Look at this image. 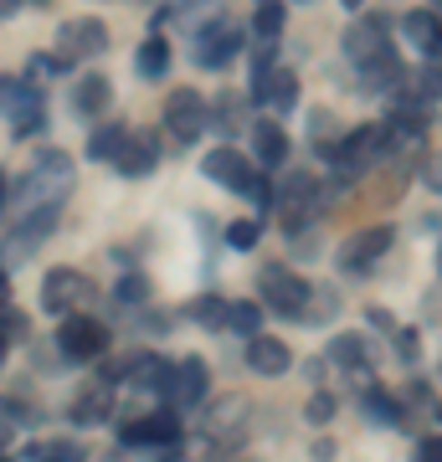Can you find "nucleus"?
Wrapping results in <instances>:
<instances>
[{
    "label": "nucleus",
    "mask_w": 442,
    "mask_h": 462,
    "mask_svg": "<svg viewBox=\"0 0 442 462\" xmlns=\"http://www.w3.org/2000/svg\"><path fill=\"white\" fill-rule=\"evenodd\" d=\"M386 32H391V16H381V11H371L365 21H355L344 32V57L361 72V93H396L407 83V67H401Z\"/></svg>",
    "instance_id": "obj_1"
},
{
    "label": "nucleus",
    "mask_w": 442,
    "mask_h": 462,
    "mask_svg": "<svg viewBox=\"0 0 442 462\" xmlns=\"http://www.w3.org/2000/svg\"><path fill=\"white\" fill-rule=\"evenodd\" d=\"M72 196V160L47 149V154H36L32 170L21 175L16 185V211L21 216H42V211H62V200Z\"/></svg>",
    "instance_id": "obj_2"
},
{
    "label": "nucleus",
    "mask_w": 442,
    "mask_h": 462,
    "mask_svg": "<svg viewBox=\"0 0 442 462\" xmlns=\"http://www.w3.org/2000/svg\"><path fill=\"white\" fill-rule=\"evenodd\" d=\"M273 57L278 51H268V47H258V57H252V103L268 108V114H288L298 103V78L288 67H278Z\"/></svg>",
    "instance_id": "obj_3"
},
{
    "label": "nucleus",
    "mask_w": 442,
    "mask_h": 462,
    "mask_svg": "<svg viewBox=\"0 0 442 462\" xmlns=\"http://www.w3.org/2000/svg\"><path fill=\"white\" fill-rule=\"evenodd\" d=\"M242 47H247V36L231 16H216V21H206V26L191 32V57H196V67H206V72L231 67V57H242Z\"/></svg>",
    "instance_id": "obj_4"
},
{
    "label": "nucleus",
    "mask_w": 442,
    "mask_h": 462,
    "mask_svg": "<svg viewBox=\"0 0 442 462\" xmlns=\"http://www.w3.org/2000/svg\"><path fill=\"white\" fill-rule=\"evenodd\" d=\"M201 431H206V442H212L216 452H242L247 431H252V401L247 396H221L216 406H206Z\"/></svg>",
    "instance_id": "obj_5"
},
{
    "label": "nucleus",
    "mask_w": 442,
    "mask_h": 462,
    "mask_svg": "<svg viewBox=\"0 0 442 462\" xmlns=\"http://www.w3.org/2000/svg\"><path fill=\"white\" fill-rule=\"evenodd\" d=\"M309 288L314 282H304L294 267H283V263H268L258 273L262 303H268L273 314H283V319H304V309H309Z\"/></svg>",
    "instance_id": "obj_6"
},
{
    "label": "nucleus",
    "mask_w": 442,
    "mask_h": 462,
    "mask_svg": "<svg viewBox=\"0 0 442 462\" xmlns=\"http://www.w3.org/2000/svg\"><path fill=\"white\" fill-rule=\"evenodd\" d=\"M324 160H334L340 175H365V170H376L381 160H391V154H386V129H381V124H365V129L344 134Z\"/></svg>",
    "instance_id": "obj_7"
},
{
    "label": "nucleus",
    "mask_w": 442,
    "mask_h": 462,
    "mask_svg": "<svg viewBox=\"0 0 442 462\" xmlns=\"http://www.w3.org/2000/svg\"><path fill=\"white\" fill-rule=\"evenodd\" d=\"M57 349L78 365L103 360L108 355V324H99V319H88V314H67L62 329H57Z\"/></svg>",
    "instance_id": "obj_8"
},
{
    "label": "nucleus",
    "mask_w": 442,
    "mask_h": 462,
    "mask_svg": "<svg viewBox=\"0 0 442 462\" xmlns=\"http://www.w3.org/2000/svg\"><path fill=\"white\" fill-rule=\"evenodd\" d=\"M206 391H212V370H206L201 355H191V360H170V380H165V406H170V411H191V406H201Z\"/></svg>",
    "instance_id": "obj_9"
},
{
    "label": "nucleus",
    "mask_w": 442,
    "mask_h": 462,
    "mask_svg": "<svg viewBox=\"0 0 442 462\" xmlns=\"http://www.w3.org/2000/svg\"><path fill=\"white\" fill-rule=\"evenodd\" d=\"M212 124V103L201 98L196 88H175L170 98H165V129L175 134L181 144H196L201 134Z\"/></svg>",
    "instance_id": "obj_10"
},
{
    "label": "nucleus",
    "mask_w": 442,
    "mask_h": 462,
    "mask_svg": "<svg viewBox=\"0 0 442 462\" xmlns=\"http://www.w3.org/2000/svg\"><path fill=\"white\" fill-rule=\"evenodd\" d=\"M99 51H108V26H103L99 16H78L57 32V62L62 67L88 62V57H99Z\"/></svg>",
    "instance_id": "obj_11"
},
{
    "label": "nucleus",
    "mask_w": 442,
    "mask_h": 462,
    "mask_svg": "<svg viewBox=\"0 0 442 462\" xmlns=\"http://www.w3.org/2000/svg\"><path fill=\"white\" fill-rule=\"evenodd\" d=\"M314 200H319V180H314L309 170H288L283 185L273 190V206H278V216L294 231H304V221L314 216Z\"/></svg>",
    "instance_id": "obj_12"
},
{
    "label": "nucleus",
    "mask_w": 442,
    "mask_h": 462,
    "mask_svg": "<svg viewBox=\"0 0 442 462\" xmlns=\"http://www.w3.org/2000/svg\"><path fill=\"white\" fill-rule=\"evenodd\" d=\"M118 442L124 447H175L181 442V411H170V406H160V411L139 416V421H124L118 427Z\"/></svg>",
    "instance_id": "obj_13"
},
{
    "label": "nucleus",
    "mask_w": 442,
    "mask_h": 462,
    "mask_svg": "<svg viewBox=\"0 0 442 462\" xmlns=\"http://www.w3.org/2000/svg\"><path fill=\"white\" fill-rule=\"evenodd\" d=\"M93 298V288H88V278L82 273H72V267H52L47 282H42V309L57 319L78 314V303H88Z\"/></svg>",
    "instance_id": "obj_14"
},
{
    "label": "nucleus",
    "mask_w": 442,
    "mask_h": 462,
    "mask_svg": "<svg viewBox=\"0 0 442 462\" xmlns=\"http://www.w3.org/2000/svg\"><path fill=\"white\" fill-rule=\"evenodd\" d=\"M155 165H160V144H155V134L129 129L124 134V144H118V154H114V170L118 175H129V180H145Z\"/></svg>",
    "instance_id": "obj_15"
},
{
    "label": "nucleus",
    "mask_w": 442,
    "mask_h": 462,
    "mask_svg": "<svg viewBox=\"0 0 442 462\" xmlns=\"http://www.w3.org/2000/svg\"><path fill=\"white\" fill-rule=\"evenodd\" d=\"M67 416L78 421V427H103L108 416H114V380L99 375V380H88L78 396H72V406H67Z\"/></svg>",
    "instance_id": "obj_16"
},
{
    "label": "nucleus",
    "mask_w": 442,
    "mask_h": 462,
    "mask_svg": "<svg viewBox=\"0 0 442 462\" xmlns=\"http://www.w3.org/2000/svg\"><path fill=\"white\" fill-rule=\"evenodd\" d=\"M391 242H396L391 226L355 231V236L344 242V252H340V267H344V273H365V267L376 263V257H386V247H391Z\"/></svg>",
    "instance_id": "obj_17"
},
{
    "label": "nucleus",
    "mask_w": 442,
    "mask_h": 462,
    "mask_svg": "<svg viewBox=\"0 0 442 462\" xmlns=\"http://www.w3.org/2000/svg\"><path fill=\"white\" fill-rule=\"evenodd\" d=\"M108 380H124V385H134V391H155V396H165L170 360H160V355H129V360L118 365Z\"/></svg>",
    "instance_id": "obj_18"
},
{
    "label": "nucleus",
    "mask_w": 442,
    "mask_h": 462,
    "mask_svg": "<svg viewBox=\"0 0 442 462\" xmlns=\"http://www.w3.org/2000/svg\"><path fill=\"white\" fill-rule=\"evenodd\" d=\"M201 170H206V180H216V185H227V190H242L258 170H252V160H242L237 154V144H221V149H212L206 160H201Z\"/></svg>",
    "instance_id": "obj_19"
},
{
    "label": "nucleus",
    "mask_w": 442,
    "mask_h": 462,
    "mask_svg": "<svg viewBox=\"0 0 442 462\" xmlns=\"http://www.w3.org/2000/svg\"><path fill=\"white\" fill-rule=\"evenodd\" d=\"M288 134H283V124L278 118H258L252 124V154H258V165L262 170H283L288 165Z\"/></svg>",
    "instance_id": "obj_20"
},
{
    "label": "nucleus",
    "mask_w": 442,
    "mask_h": 462,
    "mask_svg": "<svg viewBox=\"0 0 442 462\" xmlns=\"http://www.w3.org/2000/svg\"><path fill=\"white\" fill-rule=\"evenodd\" d=\"M401 32L417 51H427V62H442V16L437 11H407Z\"/></svg>",
    "instance_id": "obj_21"
},
{
    "label": "nucleus",
    "mask_w": 442,
    "mask_h": 462,
    "mask_svg": "<svg viewBox=\"0 0 442 462\" xmlns=\"http://www.w3.org/2000/svg\"><path fill=\"white\" fill-rule=\"evenodd\" d=\"M108 103H114V83L103 72H82L78 83H72V108H78V118H103Z\"/></svg>",
    "instance_id": "obj_22"
},
{
    "label": "nucleus",
    "mask_w": 442,
    "mask_h": 462,
    "mask_svg": "<svg viewBox=\"0 0 442 462\" xmlns=\"http://www.w3.org/2000/svg\"><path fill=\"white\" fill-rule=\"evenodd\" d=\"M247 365L258 375H288L294 370V349L283 339H273V334H258V339H247Z\"/></svg>",
    "instance_id": "obj_23"
},
{
    "label": "nucleus",
    "mask_w": 442,
    "mask_h": 462,
    "mask_svg": "<svg viewBox=\"0 0 442 462\" xmlns=\"http://www.w3.org/2000/svg\"><path fill=\"white\" fill-rule=\"evenodd\" d=\"M324 365H340L344 375H371V345H365L361 334H334Z\"/></svg>",
    "instance_id": "obj_24"
},
{
    "label": "nucleus",
    "mask_w": 442,
    "mask_h": 462,
    "mask_svg": "<svg viewBox=\"0 0 442 462\" xmlns=\"http://www.w3.org/2000/svg\"><path fill=\"white\" fill-rule=\"evenodd\" d=\"M57 231V211H42V216H21V226L11 231V257H32L42 247V236Z\"/></svg>",
    "instance_id": "obj_25"
},
{
    "label": "nucleus",
    "mask_w": 442,
    "mask_h": 462,
    "mask_svg": "<svg viewBox=\"0 0 442 462\" xmlns=\"http://www.w3.org/2000/svg\"><path fill=\"white\" fill-rule=\"evenodd\" d=\"M365 416L371 421H381V427H407V401L396 396V391H386V385H371L365 391Z\"/></svg>",
    "instance_id": "obj_26"
},
{
    "label": "nucleus",
    "mask_w": 442,
    "mask_h": 462,
    "mask_svg": "<svg viewBox=\"0 0 442 462\" xmlns=\"http://www.w3.org/2000/svg\"><path fill=\"white\" fill-rule=\"evenodd\" d=\"M134 67H139V78H145V83H160L165 72H170V42H165L160 32H149L145 47L134 51Z\"/></svg>",
    "instance_id": "obj_27"
},
{
    "label": "nucleus",
    "mask_w": 442,
    "mask_h": 462,
    "mask_svg": "<svg viewBox=\"0 0 442 462\" xmlns=\"http://www.w3.org/2000/svg\"><path fill=\"white\" fill-rule=\"evenodd\" d=\"M283 5L278 0H262L258 5V16H252V42L258 47H268V51H278V36H283Z\"/></svg>",
    "instance_id": "obj_28"
},
{
    "label": "nucleus",
    "mask_w": 442,
    "mask_h": 462,
    "mask_svg": "<svg viewBox=\"0 0 442 462\" xmlns=\"http://www.w3.org/2000/svg\"><path fill=\"white\" fill-rule=\"evenodd\" d=\"M227 298H216V293H201V298H191L185 303V319L191 324H201V329H227Z\"/></svg>",
    "instance_id": "obj_29"
},
{
    "label": "nucleus",
    "mask_w": 442,
    "mask_h": 462,
    "mask_svg": "<svg viewBox=\"0 0 442 462\" xmlns=\"http://www.w3.org/2000/svg\"><path fill=\"white\" fill-rule=\"evenodd\" d=\"M124 134H129V124H99V129H93V139H88V160L114 165V154H118V144H124Z\"/></svg>",
    "instance_id": "obj_30"
},
{
    "label": "nucleus",
    "mask_w": 442,
    "mask_h": 462,
    "mask_svg": "<svg viewBox=\"0 0 442 462\" xmlns=\"http://www.w3.org/2000/svg\"><path fill=\"white\" fill-rule=\"evenodd\" d=\"M242 114H247V103L242 98H231V93H221V98L212 103V124H206V129H216V134H237L242 129Z\"/></svg>",
    "instance_id": "obj_31"
},
{
    "label": "nucleus",
    "mask_w": 442,
    "mask_h": 462,
    "mask_svg": "<svg viewBox=\"0 0 442 462\" xmlns=\"http://www.w3.org/2000/svg\"><path fill=\"white\" fill-rule=\"evenodd\" d=\"M227 329L242 334V339H258L262 334V309L258 303H231L227 309Z\"/></svg>",
    "instance_id": "obj_32"
},
{
    "label": "nucleus",
    "mask_w": 442,
    "mask_h": 462,
    "mask_svg": "<svg viewBox=\"0 0 442 462\" xmlns=\"http://www.w3.org/2000/svg\"><path fill=\"white\" fill-rule=\"evenodd\" d=\"M221 5H227V0H175V16L196 32V26H206V21L221 16Z\"/></svg>",
    "instance_id": "obj_33"
},
{
    "label": "nucleus",
    "mask_w": 442,
    "mask_h": 462,
    "mask_svg": "<svg viewBox=\"0 0 442 462\" xmlns=\"http://www.w3.org/2000/svg\"><path fill=\"white\" fill-rule=\"evenodd\" d=\"M258 236H262V221H231L227 226V247L231 252H252L258 247Z\"/></svg>",
    "instance_id": "obj_34"
},
{
    "label": "nucleus",
    "mask_w": 442,
    "mask_h": 462,
    "mask_svg": "<svg viewBox=\"0 0 442 462\" xmlns=\"http://www.w3.org/2000/svg\"><path fill=\"white\" fill-rule=\"evenodd\" d=\"M304 416H309V421H319V427H324L329 416H334V396H329V391H314V396H309V406H304Z\"/></svg>",
    "instance_id": "obj_35"
},
{
    "label": "nucleus",
    "mask_w": 442,
    "mask_h": 462,
    "mask_svg": "<svg viewBox=\"0 0 442 462\" xmlns=\"http://www.w3.org/2000/svg\"><path fill=\"white\" fill-rule=\"evenodd\" d=\"M16 427H21V411H16V401H0V447L16 437Z\"/></svg>",
    "instance_id": "obj_36"
},
{
    "label": "nucleus",
    "mask_w": 442,
    "mask_h": 462,
    "mask_svg": "<svg viewBox=\"0 0 442 462\" xmlns=\"http://www.w3.org/2000/svg\"><path fill=\"white\" fill-rule=\"evenodd\" d=\"M42 462H88V452H82V447H67V442H52L47 452H42Z\"/></svg>",
    "instance_id": "obj_37"
},
{
    "label": "nucleus",
    "mask_w": 442,
    "mask_h": 462,
    "mask_svg": "<svg viewBox=\"0 0 442 462\" xmlns=\"http://www.w3.org/2000/svg\"><path fill=\"white\" fill-rule=\"evenodd\" d=\"M411 462H442V437H422L411 447Z\"/></svg>",
    "instance_id": "obj_38"
},
{
    "label": "nucleus",
    "mask_w": 442,
    "mask_h": 462,
    "mask_svg": "<svg viewBox=\"0 0 442 462\" xmlns=\"http://www.w3.org/2000/svg\"><path fill=\"white\" fill-rule=\"evenodd\" d=\"M391 339H396V349H401V360L417 365V355H422V349H417V329H396Z\"/></svg>",
    "instance_id": "obj_39"
},
{
    "label": "nucleus",
    "mask_w": 442,
    "mask_h": 462,
    "mask_svg": "<svg viewBox=\"0 0 442 462\" xmlns=\"http://www.w3.org/2000/svg\"><path fill=\"white\" fill-rule=\"evenodd\" d=\"M329 118H334V114H324V108H319V114L309 118V139H319V144H324L329 134H334V124H329Z\"/></svg>",
    "instance_id": "obj_40"
},
{
    "label": "nucleus",
    "mask_w": 442,
    "mask_h": 462,
    "mask_svg": "<svg viewBox=\"0 0 442 462\" xmlns=\"http://www.w3.org/2000/svg\"><path fill=\"white\" fill-rule=\"evenodd\" d=\"M118 298L139 303V298H149V282H145V278H124V282H118Z\"/></svg>",
    "instance_id": "obj_41"
},
{
    "label": "nucleus",
    "mask_w": 442,
    "mask_h": 462,
    "mask_svg": "<svg viewBox=\"0 0 442 462\" xmlns=\"http://www.w3.org/2000/svg\"><path fill=\"white\" fill-rule=\"evenodd\" d=\"M422 180L432 185V190H442V154H427V165H422Z\"/></svg>",
    "instance_id": "obj_42"
},
{
    "label": "nucleus",
    "mask_w": 442,
    "mask_h": 462,
    "mask_svg": "<svg viewBox=\"0 0 442 462\" xmlns=\"http://www.w3.org/2000/svg\"><path fill=\"white\" fill-rule=\"evenodd\" d=\"M371 324H376L381 334H396V319L386 314V309H371Z\"/></svg>",
    "instance_id": "obj_43"
},
{
    "label": "nucleus",
    "mask_w": 442,
    "mask_h": 462,
    "mask_svg": "<svg viewBox=\"0 0 442 462\" xmlns=\"http://www.w3.org/2000/svg\"><path fill=\"white\" fill-rule=\"evenodd\" d=\"M314 457H319V462H334V442H329V437H319V442H314Z\"/></svg>",
    "instance_id": "obj_44"
},
{
    "label": "nucleus",
    "mask_w": 442,
    "mask_h": 462,
    "mask_svg": "<svg viewBox=\"0 0 442 462\" xmlns=\"http://www.w3.org/2000/svg\"><path fill=\"white\" fill-rule=\"evenodd\" d=\"M212 462H262V457H252V452H216Z\"/></svg>",
    "instance_id": "obj_45"
},
{
    "label": "nucleus",
    "mask_w": 442,
    "mask_h": 462,
    "mask_svg": "<svg viewBox=\"0 0 442 462\" xmlns=\"http://www.w3.org/2000/svg\"><path fill=\"white\" fill-rule=\"evenodd\" d=\"M21 5H26V0H0V21H11L21 11Z\"/></svg>",
    "instance_id": "obj_46"
},
{
    "label": "nucleus",
    "mask_w": 442,
    "mask_h": 462,
    "mask_svg": "<svg viewBox=\"0 0 442 462\" xmlns=\"http://www.w3.org/2000/svg\"><path fill=\"white\" fill-rule=\"evenodd\" d=\"M427 416H432V427H437V437H442V401H432V406H427Z\"/></svg>",
    "instance_id": "obj_47"
},
{
    "label": "nucleus",
    "mask_w": 442,
    "mask_h": 462,
    "mask_svg": "<svg viewBox=\"0 0 442 462\" xmlns=\"http://www.w3.org/2000/svg\"><path fill=\"white\" fill-rule=\"evenodd\" d=\"M5 293H11V282H5V273H0V303H5Z\"/></svg>",
    "instance_id": "obj_48"
},
{
    "label": "nucleus",
    "mask_w": 442,
    "mask_h": 462,
    "mask_svg": "<svg viewBox=\"0 0 442 462\" xmlns=\"http://www.w3.org/2000/svg\"><path fill=\"white\" fill-rule=\"evenodd\" d=\"M5 349H11V339H5V334H0V365H5Z\"/></svg>",
    "instance_id": "obj_49"
},
{
    "label": "nucleus",
    "mask_w": 442,
    "mask_h": 462,
    "mask_svg": "<svg viewBox=\"0 0 442 462\" xmlns=\"http://www.w3.org/2000/svg\"><path fill=\"white\" fill-rule=\"evenodd\" d=\"M344 5H350V11H361V5H365V0H344Z\"/></svg>",
    "instance_id": "obj_50"
},
{
    "label": "nucleus",
    "mask_w": 442,
    "mask_h": 462,
    "mask_svg": "<svg viewBox=\"0 0 442 462\" xmlns=\"http://www.w3.org/2000/svg\"><path fill=\"white\" fill-rule=\"evenodd\" d=\"M0 206H5V175H0Z\"/></svg>",
    "instance_id": "obj_51"
},
{
    "label": "nucleus",
    "mask_w": 442,
    "mask_h": 462,
    "mask_svg": "<svg viewBox=\"0 0 442 462\" xmlns=\"http://www.w3.org/2000/svg\"><path fill=\"white\" fill-rule=\"evenodd\" d=\"M32 5H52V0H32Z\"/></svg>",
    "instance_id": "obj_52"
},
{
    "label": "nucleus",
    "mask_w": 442,
    "mask_h": 462,
    "mask_svg": "<svg viewBox=\"0 0 442 462\" xmlns=\"http://www.w3.org/2000/svg\"><path fill=\"white\" fill-rule=\"evenodd\" d=\"M437 267H442V247H437Z\"/></svg>",
    "instance_id": "obj_53"
},
{
    "label": "nucleus",
    "mask_w": 442,
    "mask_h": 462,
    "mask_svg": "<svg viewBox=\"0 0 442 462\" xmlns=\"http://www.w3.org/2000/svg\"><path fill=\"white\" fill-rule=\"evenodd\" d=\"M437 380H442V360H437Z\"/></svg>",
    "instance_id": "obj_54"
},
{
    "label": "nucleus",
    "mask_w": 442,
    "mask_h": 462,
    "mask_svg": "<svg viewBox=\"0 0 442 462\" xmlns=\"http://www.w3.org/2000/svg\"><path fill=\"white\" fill-rule=\"evenodd\" d=\"M432 5H437V11H442V0H432Z\"/></svg>",
    "instance_id": "obj_55"
},
{
    "label": "nucleus",
    "mask_w": 442,
    "mask_h": 462,
    "mask_svg": "<svg viewBox=\"0 0 442 462\" xmlns=\"http://www.w3.org/2000/svg\"><path fill=\"white\" fill-rule=\"evenodd\" d=\"M0 462H11V457H5V452H0Z\"/></svg>",
    "instance_id": "obj_56"
},
{
    "label": "nucleus",
    "mask_w": 442,
    "mask_h": 462,
    "mask_svg": "<svg viewBox=\"0 0 442 462\" xmlns=\"http://www.w3.org/2000/svg\"><path fill=\"white\" fill-rule=\"evenodd\" d=\"M258 5H262V0H258Z\"/></svg>",
    "instance_id": "obj_57"
}]
</instances>
